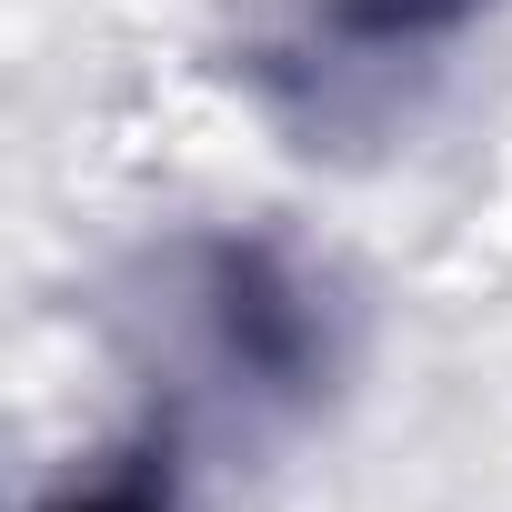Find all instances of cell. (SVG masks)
I'll list each match as a JSON object with an SVG mask.
<instances>
[{
	"mask_svg": "<svg viewBox=\"0 0 512 512\" xmlns=\"http://www.w3.org/2000/svg\"><path fill=\"white\" fill-rule=\"evenodd\" d=\"M502 0H292L241 51V81L302 151H362L422 121Z\"/></svg>",
	"mask_w": 512,
	"mask_h": 512,
	"instance_id": "obj_1",
	"label": "cell"
},
{
	"mask_svg": "<svg viewBox=\"0 0 512 512\" xmlns=\"http://www.w3.org/2000/svg\"><path fill=\"white\" fill-rule=\"evenodd\" d=\"M171 322L191 332V362L241 412L292 422L342 372V312L332 282L272 231H201L171 262Z\"/></svg>",
	"mask_w": 512,
	"mask_h": 512,
	"instance_id": "obj_2",
	"label": "cell"
},
{
	"mask_svg": "<svg viewBox=\"0 0 512 512\" xmlns=\"http://www.w3.org/2000/svg\"><path fill=\"white\" fill-rule=\"evenodd\" d=\"M41 512H181V452H171V422L141 432V442H121L101 472L61 482Z\"/></svg>",
	"mask_w": 512,
	"mask_h": 512,
	"instance_id": "obj_3",
	"label": "cell"
}]
</instances>
